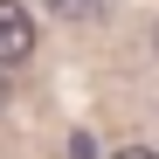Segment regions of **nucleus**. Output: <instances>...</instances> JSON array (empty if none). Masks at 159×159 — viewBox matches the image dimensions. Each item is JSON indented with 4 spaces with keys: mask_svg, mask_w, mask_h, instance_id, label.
Returning <instances> with one entry per match:
<instances>
[{
    "mask_svg": "<svg viewBox=\"0 0 159 159\" xmlns=\"http://www.w3.org/2000/svg\"><path fill=\"white\" fill-rule=\"evenodd\" d=\"M7 97H14V90H7V62H0V111H7Z\"/></svg>",
    "mask_w": 159,
    "mask_h": 159,
    "instance_id": "obj_4",
    "label": "nucleus"
},
{
    "mask_svg": "<svg viewBox=\"0 0 159 159\" xmlns=\"http://www.w3.org/2000/svg\"><path fill=\"white\" fill-rule=\"evenodd\" d=\"M62 21H90V14H104V0H48Z\"/></svg>",
    "mask_w": 159,
    "mask_h": 159,
    "instance_id": "obj_2",
    "label": "nucleus"
},
{
    "mask_svg": "<svg viewBox=\"0 0 159 159\" xmlns=\"http://www.w3.org/2000/svg\"><path fill=\"white\" fill-rule=\"evenodd\" d=\"M35 56V14L21 7V0H0V62H28Z\"/></svg>",
    "mask_w": 159,
    "mask_h": 159,
    "instance_id": "obj_1",
    "label": "nucleus"
},
{
    "mask_svg": "<svg viewBox=\"0 0 159 159\" xmlns=\"http://www.w3.org/2000/svg\"><path fill=\"white\" fill-rule=\"evenodd\" d=\"M152 48H159V35H152Z\"/></svg>",
    "mask_w": 159,
    "mask_h": 159,
    "instance_id": "obj_5",
    "label": "nucleus"
},
{
    "mask_svg": "<svg viewBox=\"0 0 159 159\" xmlns=\"http://www.w3.org/2000/svg\"><path fill=\"white\" fill-rule=\"evenodd\" d=\"M111 159H159V152H145V145H125V152H111Z\"/></svg>",
    "mask_w": 159,
    "mask_h": 159,
    "instance_id": "obj_3",
    "label": "nucleus"
}]
</instances>
